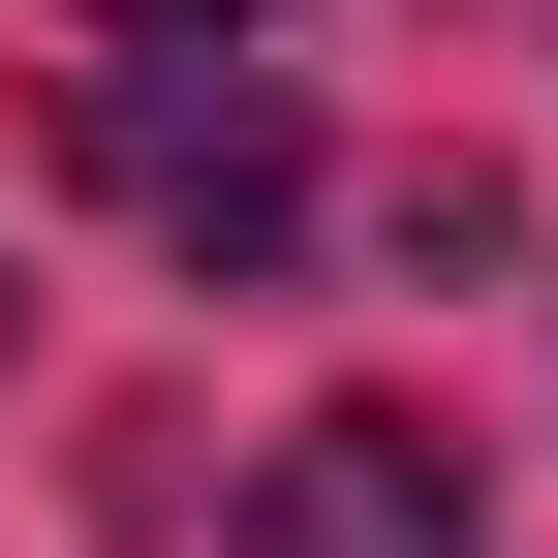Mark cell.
<instances>
[{
    "instance_id": "cell-1",
    "label": "cell",
    "mask_w": 558,
    "mask_h": 558,
    "mask_svg": "<svg viewBox=\"0 0 558 558\" xmlns=\"http://www.w3.org/2000/svg\"><path fill=\"white\" fill-rule=\"evenodd\" d=\"M62 186H94L124 248H186V279H279L341 218V156H311V94H279V62L218 32V62H156V32H94L62 62Z\"/></svg>"
},
{
    "instance_id": "cell-2",
    "label": "cell",
    "mask_w": 558,
    "mask_h": 558,
    "mask_svg": "<svg viewBox=\"0 0 558 558\" xmlns=\"http://www.w3.org/2000/svg\"><path fill=\"white\" fill-rule=\"evenodd\" d=\"M218 558H465V435H435V403H311Z\"/></svg>"
},
{
    "instance_id": "cell-3",
    "label": "cell",
    "mask_w": 558,
    "mask_h": 558,
    "mask_svg": "<svg viewBox=\"0 0 558 558\" xmlns=\"http://www.w3.org/2000/svg\"><path fill=\"white\" fill-rule=\"evenodd\" d=\"M373 248H403V279H497V248H527V186H497V156H403V186H373Z\"/></svg>"
},
{
    "instance_id": "cell-4",
    "label": "cell",
    "mask_w": 558,
    "mask_h": 558,
    "mask_svg": "<svg viewBox=\"0 0 558 558\" xmlns=\"http://www.w3.org/2000/svg\"><path fill=\"white\" fill-rule=\"evenodd\" d=\"M94 32H156V62H218V32H279V0H94Z\"/></svg>"
},
{
    "instance_id": "cell-5",
    "label": "cell",
    "mask_w": 558,
    "mask_h": 558,
    "mask_svg": "<svg viewBox=\"0 0 558 558\" xmlns=\"http://www.w3.org/2000/svg\"><path fill=\"white\" fill-rule=\"evenodd\" d=\"M0 341H32V279H0Z\"/></svg>"
}]
</instances>
